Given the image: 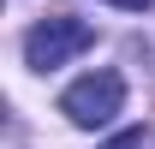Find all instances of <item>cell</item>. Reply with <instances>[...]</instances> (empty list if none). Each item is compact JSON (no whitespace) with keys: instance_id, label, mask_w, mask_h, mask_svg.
Masks as SVG:
<instances>
[{"instance_id":"277c9868","label":"cell","mask_w":155,"mask_h":149,"mask_svg":"<svg viewBox=\"0 0 155 149\" xmlns=\"http://www.w3.org/2000/svg\"><path fill=\"white\" fill-rule=\"evenodd\" d=\"M107 6H119V12H143V6H155V0H107Z\"/></svg>"},{"instance_id":"7a4b0ae2","label":"cell","mask_w":155,"mask_h":149,"mask_svg":"<svg viewBox=\"0 0 155 149\" xmlns=\"http://www.w3.org/2000/svg\"><path fill=\"white\" fill-rule=\"evenodd\" d=\"M84 48H96V30L84 18H66V12H60V18H42L36 30L24 36V66H30V72H60V66L78 60Z\"/></svg>"},{"instance_id":"3957f363","label":"cell","mask_w":155,"mask_h":149,"mask_svg":"<svg viewBox=\"0 0 155 149\" xmlns=\"http://www.w3.org/2000/svg\"><path fill=\"white\" fill-rule=\"evenodd\" d=\"M101 149H143V131L131 125V131H119V137H107V143H101Z\"/></svg>"},{"instance_id":"6da1fadb","label":"cell","mask_w":155,"mask_h":149,"mask_svg":"<svg viewBox=\"0 0 155 149\" xmlns=\"http://www.w3.org/2000/svg\"><path fill=\"white\" fill-rule=\"evenodd\" d=\"M119 108H125V78H119V72H84L72 90L60 95V113H66L78 131L114 125V119H119Z\"/></svg>"}]
</instances>
